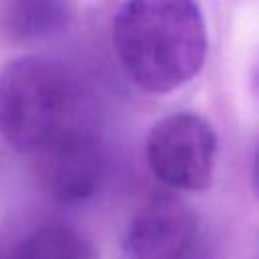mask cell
<instances>
[{
    "label": "cell",
    "mask_w": 259,
    "mask_h": 259,
    "mask_svg": "<svg viewBox=\"0 0 259 259\" xmlns=\"http://www.w3.org/2000/svg\"><path fill=\"white\" fill-rule=\"evenodd\" d=\"M111 38L132 83L154 95L196 77L208 47L196 0H125L113 16Z\"/></svg>",
    "instance_id": "6da1fadb"
},
{
    "label": "cell",
    "mask_w": 259,
    "mask_h": 259,
    "mask_svg": "<svg viewBox=\"0 0 259 259\" xmlns=\"http://www.w3.org/2000/svg\"><path fill=\"white\" fill-rule=\"evenodd\" d=\"M71 83L55 63L30 55L0 69V138L12 150L36 152L71 125Z\"/></svg>",
    "instance_id": "7a4b0ae2"
},
{
    "label": "cell",
    "mask_w": 259,
    "mask_h": 259,
    "mask_svg": "<svg viewBox=\"0 0 259 259\" xmlns=\"http://www.w3.org/2000/svg\"><path fill=\"white\" fill-rule=\"evenodd\" d=\"M217 146V132L208 119L178 111L152 125L146 138V160L158 182L182 192H198L212 180Z\"/></svg>",
    "instance_id": "3957f363"
},
{
    "label": "cell",
    "mask_w": 259,
    "mask_h": 259,
    "mask_svg": "<svg viewBox=\"0 0 259 259\" xmlns=\"http://www.w3.org/2000/svg\"><path fill=\"white\" fill-rule=\"evenodd\" d=\"M32 158L40 188L61 204L85 202L103 184V152L97 140L81 127H63L32 152Z\"/></svg>",
    "instance_id": "277c9868"
},
{
    "label": "cell",
    "mask_w": 259,
    "mask_h": 259,
    "mask_svg": "<svg viewBox=\"0 0 259 259\" xmlns=\"http://www.w3.org/2000/svg\"><path fill=\"white\" fill-rule=\"evenodd\" d=\"M202 251L196 210L172 196L144 202L121 235V259H202Z\"/></svg>",
    "instance_id": "5b68a950"
},
{
    "label": "cell",
    "mask_w": 259,
    "mask_h": 259,
    "mask_svg": "<svg viewBox=\"0 0 259 259\" xmlns=\"http://www.w3.org/2000/svg\"><path fill=\"white\" fill-rule=\"evenodd\" d=\"M71 18V0H0V30L12 42L51 38L63 32Z\"/></svg>",
    "instance_id": "8992f818"
},
{
    "label": "cell",
    "mask_w": 259,
    "mask_h": 259,
    "mask_svg": "<svg viewBox=\"0 0 259 259\" xmlns=\"http://www.w3.org/2000/svg\"><path fill=\"white\" fill-rule=\"evenodd\" d=\"M0 259H99V253L77 229L45 225L18 239L0 241Z\"/></svg>",
    "instance_id": "52a82bcc"
},
{
    "label": "cell",
    "mask_w": 259,
    "mask_h": 259,
    "mask_svg": "<svg viewBox=\"0 0 259 259\" xmlns=\"http://www.w3.org/2000/svg\"><path fill=\"white\" fill-rule=\"evenodd\" d=\"M253 188H255V194L259 198V144H257V150L253 156Z\"/></svg>",
    "instance_id": "ba28073f"
},
{
    "label": "cell",
    "mask_w": 259,
    "mask_h": 259,
    "mask_svg": "<svg viewBox=\"0 0 259 259\" xmlns=\"http://www.w3.org/2000/svg\"><path fill=\"white\" fill-rule=\"evenodd\" d=\"M251 91H253V95L259 103V59H257V63L253 67V73H251Z\"/></svg>",
    "instance_id": "9c48e42d"
},
{
    "label": "cell",
    "mask_w": 259,
    "mask_h": 259,
    "mask_svg": "<svg viewBox=\"0 0 259 259\" xmlns=\"http://www.w3.org/2000/svg\"><path fill=\"white\" fill-rule=\"evenodd\" d=\"M255 259H259V253H257V257H255Z\"/></svg>",
    "instance_id": "30bf717a"
}]
</instances>
